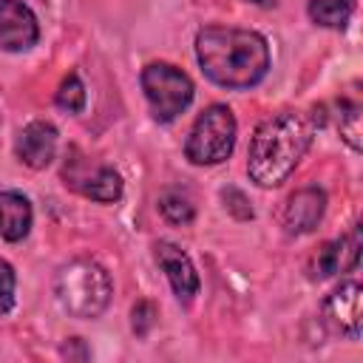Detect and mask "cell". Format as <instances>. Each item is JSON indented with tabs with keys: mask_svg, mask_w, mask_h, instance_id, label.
I'll use <instances>...</instances> for the list:
<instances>
[{
	"mask_svg": "<svg viewBox=\"0 0 363 363\" xmlns=\"http://www.w3.org/2000/svg\"><path fill=\"white\" fill-rule=\"evenodd\" d=\"M196 60L210 82L244 91L267 77L269 45L252 28L204 26L196 34Z\"/></svg>",
	"mask_w": 363,
	"mask_h": 363,
	"instance_id": "cell-1",
	"label": "cell"
},
{
	"mask_svg": "<svg viewBox=\"0 0 363 363\" xmlns=\"http://www.w3.org/2000/svg\"><path fill=\"white\" fill-rule=\"evenodd\" d=\"M312 139H315L312 116L301 111H278L267 116L250 139V150H247L250 179L258 187L284 184L306 156Z\"/></svg>",
	"mask_w": 363,
	"mask_h": 363,
	"instance_id": "cell-2",
	"label": "cell"
},
{
	"mask_svg": "<svg viewBox=\"0 0 363 363\" xmlns=\"http://www.w3.org/2000/svg\"><path fill=\"white\" fill-rule=\"evenodd\" d=\"M54 292H57L60 306L71 318L91 320L108 309L113 284H111V275L105 272V267L96 264L94 258H74L57 272Z\"/></svg>",
	"mask_w": 363,
	"mask_h": 363,
	"instance_id": "cell-3",
	"label": "cell"
},
{
	"mask_svg": "<svg viewBox=\"0 0 363 363\" xmlns=\"http://www.w3.org/2000/svg\"><path fill=\"white\" fill-rule=\"evenodd\" d=\"M235 130L238 125L233 111L216 102L196 116L190 136L184 142V156L193 164H221L224 159H230L235 147Z\"/></svg>",
	"mask_w": 363,
	"mask_h": 363,
	"instance_id": "cell-4",
	"label": "cell"
},
{
	"mask_svg": "<svg viewBox=\"0 0 363 363\" xmlns=\"http://www.w3.org/2000/svg\"><path fill=\"white\" fill-rule=\"evenodd\" d=\"M142 91L145 99L153 111V119L159 122H173L182 111H187V105L193 102V79L170 65V62H150L142 68Z\"/></svg>",
	"mask_w": 363,
	"mask_h": 363,
	"instance_id": "cell-5",
	"label": "cell"
},
{
	"mask_svg": "<svg viewBox=\"0 0 363 363\" xmlns=\"http://www.w3.org/2000/svg\"><path fill=\"white\" fill-rule=\"evenodd\" d=\"M62 182H65V187H71L79 196H85L91 201H99V204H113V201L122 199V176L111 164L91 162L77 147H71L65 153Z\"/></svg>",
	"mask_w": 363,
	"mask_h": 363,
	"instance_id": "cell-6",
	"label": "cell"
},
{
	"mask_svg": "<svg viewBox=\"0 0 363 363\" xmlns=\"http://www.w3.org/2000/svg\"><path fill=\"white\" fill-rule=\"evenodd\" d=\"M40 40V23L23 0H0V48L26 51Z\"/></svg>",
	"mask_w": 363,
	"mask_h": 363,
	"instance_id": "cell-7",
	"label": "cell"
},
{
	"mask_svg": "<svg viewBox=\"0 0 363 363\" xmlns=\"http://www.w3.org/2000/svg\"><path fill=\"white\" fill-rule=\"evenodd\" d=\"M153 255H156V264L162 267V272L167 275L173 295L182 303H190L199 295V272H196L193 261L187 258V252L182 247H176L173 241H156Z\"/></svg>",
	"mask_w": 363,
	"mask_h": 363,
	"instance_id": "cell-8",
	"label": "cell"
},
{
	"mask_svg": "<svg viewBox=\"0 0 363 363\" xmlns=\"http://www.w3.org/2000/svg\"><path fill=\"white\" fill-rule=\"evenodd\" d=\"M360 292L357 281H346L323 301V320L349 340H360Z\"/></svg>",
	"mask_w": 363,
	"mask_h": 363,
	"instance_id": "cell-9",
	"label": "cell"
},
{
	"mask_svg": "<svg viewBox=\"0 0 363 363\" xmlns=\"http://www.w3.org/2000/svg\"><path fill=\"white\" fill-rule=\"evenodd\" d=\"M323 213H326V193L320 187H301L286 199L281 221L286 235H306L320 224Z\"/></svg>",
	"mask_w": 363,
	"mask_h": 363,
	"instance_id": "cell-10",
	"label": "cell"
},
{
	"mask_svg": "<svg viewBox=\"0 0 363 363\" xmlns=\"http://www.w3.org/2000/svg\"><path fill=\"white\" fill-rule=\"evenodd\" d=\"M14 153L17 159L31 167V170H43L51 164L54 153H57V128L51 122H43V119H34L28 122L20 136H17V145H14Z\"/></svg>",
	"mask_w": 363,
	"mask_h": 363,
	"instance_id": "cell-11",
	"label": "cell"
},
{
	"mask_svg": "<svg viewBox=\"0 0 363 363\" xmlns=\"http://www.w3.org/2000/svg\"><path fill=\"white\" fill-rule=\"evenodd\" d=\"M360 258V230L354 227L349 235L329 241L318 250L312 261V278H332L335 272H349L357 267Z\"/></svg>",
	"mask_w": 363,
	"mask_h": 363,
	"instance_id": "cell-12",
	"label": "cell"
},
{
	"mask_svg": "<svg viewBox=\"0 0 363 363\" xmlns=\"http://www.w3.org/2000/svg\"><path fill=\"white\" fill-rule=\"evenodd\" d=\"M31 201L17 190H0V238L23 241L31 230Z\"/></svg>",
	"mask_w": 363,
	"mask_h": 363,
	"instance_id": "cell-13",
	"label": "cell"
},
{
	"mask_svg": "<svg viewBox=\"0 0 363 363\" xmlns=\"http://www.w3.org/2000/svg\"><path fill=\"white\" fill-rule=\"evenodd\" d=\"M306 11L323 28H343L354 11V0H309Z\"/></svg>",
	"mask_w": 363,
	"mask_h": 363,
	"instance_id": "cell-14",
	"label": "cell"
},
{
	"mask_svg": "<svg viewBox=\"0 0 363 363\" xmlns=\"http://www.w3.org/2000/svg\"><path fill=\"white\" fill-rule=\"evenodd\" d=\"M159 213H162L170 224H182V227L196 218V207H193L190 196L182 193V190H164V193L159 196Z\"/></svg>",
	"mask_w": 363,
	"mask_h": 363,
	"instance_id": "cell-15",
	"label": "cell"
},
{
	"mask_svg": "<svg viewBox=\"0 0 363 363\" xmlns=\"http://www.w3.org/2000/svg\"><path fill=\"white\" fill-rule=\"evenodd\" d=\"M337 128H340V136L343 142L360 153L363 142H360V105L357 102H340V119H337Z\"/></svg>",
	"mask_w": 363,
	"mask_h": 363,
	"instance_id": "cell-16",
	"label": "cell"
},
{
	"mask_svg": "<svg viewBox=\"0 0 363 363\" xmlns=\"http://www.w3.org/2000/svg\"><path fill=\"white\" fill-rule=\"evenodd\" d=\"M57 105L68 113H79L85 108V85L77 74H68L62 82H60V91H57Z\"/></svg>",
	"mask_w": 363,
	"mask_h": 363,
	"instance_id": "cell-17",
	"label": "cell"
},
{
	"mask_svg": "<svg viewBox=\"0 0 363 363\" xmlns=\"http://www.w3.org/2000/svg\"><path fill=\"white\" fill-rule=\"evenodd\" d=\"M221 201H224L227 213H230V216H235L238 221H250V218L255 216V213H252L250 199H247L238 187H224V190H221Z\"/></svg>",
	"mask_w": 363,
	"mask_h": 363,
	"instance_id": "cell-18",
	"label": "cell"
},
{
	"mask_svg": "<svg viewBox=\"0 0 363 363\" xmlns=\"http://www.w3.org/2000/svg\"><path fill=\"white\" fill-rule=\"evenodd\" d=\"M14 286H17L14 269H11L9 261L0 258V315L11 312V306H14Z\"/></svg>",
	"mask_w": 363,
	"mask_h": 363,
	"instance_id": "cell-19",
	"label": "cell"
},
{
	"mask_svg": "<svg viewBox=\"0 0 363 363\" xmlns=\"http://www.w3.org/2000/svg\"><path fill=\"white\" fill-rule=\"evenodd\" d=\"M130 318H133V332H136L139 337H145V335L153 329V323H156V306H153L150 301H139V303L133 306Z\"/></svg>",
	"mask_w": 363,
	"mask_h": 363,
	"instance_id": "cell-20",
	"label": "cell"
},
{
	"mask_svg": "<svg viewBox=\"0 0 363 363\" xmlns=\"http://www.w3.org/2000/svg\"><path fill=\"white\" fill-rule=\"evenodd\" d=\"M60 354L68 357V360H88V357H91V352H88V346H85L82 337H68V340L60 346Z\"/></svg>",
	"mask_w": 363,
	"mask_h": 363,
	"instance_id": "cell-21",
	"label": "cell"
},
{
	"mask_svg": "<svg viewBox=\"0 0 363 363\" xmlns=\"http://www.w3.org/2000/svg\"><path fill=\"white\" fill-rule=\"evenodd\" d=\"M247 3H255V6H275V0H247Z\"/></svg>",
	"mask_w": 363,
	"mask_h": 363,
	"instance_id": "cell-22",
	"label": "cell"
}]
</instances>
